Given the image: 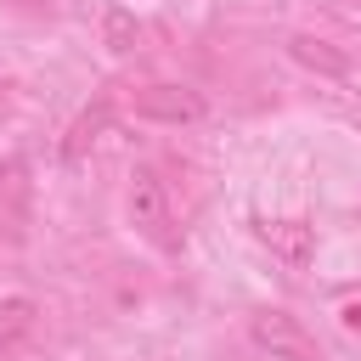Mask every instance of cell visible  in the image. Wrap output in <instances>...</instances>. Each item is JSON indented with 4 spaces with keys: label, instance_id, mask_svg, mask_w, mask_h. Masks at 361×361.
I'll return each mask as SVG.
<instances>
[{
    "label": "cell",
    "instance_id": "obj_1",
    "mask_svg": "<svg viewBox=\"0 0 361 361\" xmlns=\"http://www.w3.org/2000/svg\"><path fill=\"white\" fill-rule=\"evenodd\" d=\"M124 209H130V226L158 243V248H175V220H169V192L158 180V169H130V192H124Z\"/></svg>",
    "mask_w": 361,
    "mask_h": 361
},
{
    "label": "cell",
    "instance_id": "obj_2",
    "mask_svg": "<svg viewBox=\"0 0 361 361\" xmlns=\"http://www.w3.org/2000/svg\"><path fill=\"white\" fill-rule=\"evenodd\" d=\"M248 338H254L271 361H316V333H310L299 316H288V310H259V316L248 322Z\"/></svg>",
    "mask_w": 361,
    "mask_h": 361
},
{
    "label": "cell",
    "instance_id": "obj_3",
    "mask_svg": "<svg viewBox=\"0 0 361 361\" xmlns=\"http://www.w3.org/2000/svg\"><path fill=\"white\" fill-rule=\"evenodd\" d=\"M130 107L147 124H197V118H209V102L192 85H141L130 96Z\"/></svg>",
    "mask_w": 361,
    "mask_h": 361
},
{
    "label": "cell",
    "instance_id": "obj_4",
    "mask_svg": "<svg viewBox=\"0 0 361 361\" xmlns=\"http://www.w3.org/2000/svg\"><path fill=\"white\" fill-rule=\"evenodd\" d=\"M28 226H34L28 158H6V164H0V237H6V243H28Z\"/></svg>",
    "mask_w": 361,
    "mask_h": 361
},
{
    "label": "cell",
    "instance_id": "obj_5",
    "mask_svg": "<svg viewBox=\"0 0 361 361\" xmlns=\"http://www.w3.org/2000/svg\"><path fill=\"white\" fill-rule=\"evenodd\" d=\"M254 231H259V243H265L282 265H293V271L316 259V226H305V220H259Z\"/></svg>",
    "mask_w": 361,
    "mask_h": 361
},
{
    "label": "cell",
    "instance_id": "obj_6",
    "mask_svg": "<svg viewBox=\"0 0 361 361\" xmlns=\"http://www.w3.org/2000/svg\"><path fill=\"white\" fill-rule=\"evenodd\" d=\"M288 56H293L299 68L322 73V79H350V73H355V62H350L333 39H322V34H293V39H288Z\"/></svg>",
    "mask_w": 361,
    "mask_h": 361
},
{
    "label": "cell",
    "instance_id": "obj_7",
    "mask_svg": "<svg viewBox=\"0 0 361 361\" xmlns=\"http://www.w3.org/2000/svg\"><path fill=\"white\" fill-rule=\"evenodd\" d=\"M107 124H113V102H90V107L68 124V135H62V164H79V158L107 135Z\"/></svg>",
    "mask_w": 361,
    "mask_h": 361
},
{
    "label": "cell",
    "instance_id": "obj_8",
    "mask_svg": "<svg viewBox=\"0 0 361 361\" xmlns=\"http://www.w3.org/2000/svg\"><path fill=\"white\" fill-rule=\"evenodd\" d=\"M102 39H107V51H113V56L135 51V39H141V23H135V11H124V6H107V11H102Z\"/></svg>",
    "mask_w": 361,
    "mask_h": 361
},
{
    "label": "cell",
    "instance_id": "obj_9",
    "mask_svg": "<svg viewBox=\"0 0 361 361\" xmlns=\"http://www.w3.org/2000/svg\"><path fill=\"white\" fill-rule=\"evenodd\" d=\"M34 316H39V305H34V299H23V293H17V299H6V305H0V344H17V338L34 327Z\"/></svg>",
    "mask_w": 361,
    "mask_h": 361
},
{
    "label": "cell",
    "instance_id": "obj_10",
    "mask_svg": "<svg viewBox=\"0 0 361 361\" xmlns=\"http://www.w3.org/2000/svg\"><path fill=\"white\" fill-rule=\"evenodd\" d=\"M338 322H344V333H361V299H344L338 305Z\"/></svg>",
    "mask_w": 361,
    "mask_h": 361
}]
</instances>
